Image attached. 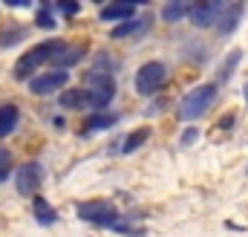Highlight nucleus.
<instances>
[{
  "label": "nucleus",
  "instance_id": "7",
  "mask_svg": "<svg viewBox=\"0 0 248 237\" xmlns=\"http://www.w3.org/2000/svg\"><path fill=\"white\" fill-rule=\"evenodd\" d=\"M66 81H69V72H66V69H49V72L35 75V78L29 81V90H32L35 96H49V93L61 90Z\"/></svg>",
  "mask_w": 248,
  "mask_h": 237
},
{
  "label": "nucleus",
  "instance_id": "6",
  "mask_svg": "<svg viewBox=\"0 0 248 237\" xmlns=\"http://www.w3.org/2000/svg\"><path fill=\"white\" fill-rule=\"evenodd\" d=\"M222 12H225V3H219V0H208V3H196V6H190V20H193V26H199V29H205V26H217L219 23V17H222Z\"/></svg>",
  "mask_w": 248,
  "mask_h": 237
},
{
  "label": "nucleus",
  "instance_id": "17",
  "mask_svg": "<svg viewBox=\"0 0 248 237\" xmlns=\"http://www.w3.org/2000/svg\"><path fill=\"white\" fill-rule=\"evenodd\" d=\"M147 26H150V20H127V23H122V26L113 29V38H124V35L141 32V29H147Z\"/></svg>",
  "mask_w": 248,
  "mask_h": 237
},
{
  "label": "nucleus",
  "instance_id": "14",
  "mask_svg": "<svg viewBox=\"0 0 248 237\" xmlns=\"http://www.w3.org/2000/svg\"><path fill=\"white\" fill-rule=\"evenodd\" d=\"M147 139H150V127H139V130H133V133L124 139L119 151H122V153H133V151H136V148H141Z\"/></svg>",
  "mask_w": 248,
  "mask_h": 237
},
{
  "label": "nucleus",
  "instance_id": "13",
  "mask_svg": "<svg viewBox=\"0 0 248 237\" xmlns=\"http://www.w3.org/2000/svg\"><path fill=\"white\" fill-rule=\"evenodd\" d=\"M240 17H243V3H231V6H225V12H222L217 29H219V32H231V29L240 23Z\"/></svg>",
  "mask_w": 248,
  "mask_h": 237
},
{
  "label": "nucleus",
  "instance_id": "25",
  "mask_svg": "<svg viewBox=\"0 0 248 237\" xmlns=\"http://www.w3.org/2000/svg\"><path fill=\"white\" fill-rule=\"evenodd\" d=\"M246 102H248V84H246Z\"/></svg>",
  "mask_w": 248,
  "mask_h": 237
},
{
  "label": "nucleus",
  "instance_id": "19",
  "mask_svg": "<svg viewBox=\"0 0 248 237\" xmlns=\"http://www.w3.org/2000/svg\"><path fill=\"white\" fill-rule=\"evenodd\" d=\"M12 153L6 151V148H0V182H6L9 179V174H12Z\"/></svg>",
  "mask_w": 248,
  "mask_h": 237
},
{
  "label": "nucleus",
  "instance_id": "22",
  "mask_svg": "<svg viewBox=\"0 0 248 237\" xmlns=\"http://www.w3.org/2000/svg\"><path fill=\"white\" fill-rule=\"evenodd\" d=\"M23 35H26L23 29H15V32H3V35H0V47H6V44H15V41H20Z\"/></svg>",
  "mask_w": 248,
  "mask_h": 237
},
{
  "label": "nucleus",
  "instance_id": "10",
  "mask_svg": "<svg viewBox=\"0 0 248 237\" xmlns=\"http://www.w3.org/2000/svg\"><path fill=\"white\" fill-rule=\"evenodd\" d=\"M20 121V110L15 104H0V139H6Z\"/></svg>",
  "mask_w": 248,
  "mask_h": 237
},
{
  "label": "nucleus",
  "instance_id": "16",
  "mask_svg": "<svg viewBox=\"0 0 248 237\" xmlns=\"http://www.w3.org/2000/svg\"><path fill=\"white\" fill-rule=\"evenodd\" d=\"M116 121H119L116 113H95L87 118V130H104V127H113Z\"/></svg>",
  "mask_w": 248,
  "mask_h": 237
},
{
  "label": "nucleus",
  "instance_id": "1",
  "mask_svg": "<svg viewBox=\"0 0 248 237\" xmlns=\"http://www.w3.org/2000/svg\"><path fill=\"white\" fill-rule=\"evenodd\" d=\"M75 214H78L81 220L93 223V226H101V229H113V232H119V235H139L136 229H130V226L124 223L122 217H119V211H116L110 203H104V200L78 203V205H75Z\"/></svg>",
  "mask_w": 248,
  "mask_h": 237
},
{
  "label": "nucleus",
  "instance_id": "5",
  "mask_svg": "<svg viewBox=\"0 0 248 237\" xmlns=\"http://www.w3.org/2000/svg\"><path fill=\"white\" fill-rule=\"evenodd\" d=\"M165 78H168L165 64H162V61H147V64L136 72V90H139V96H153V93L165 84Z\"/></svg>",
  "mask_w": 248,
  "mask_h": 237
},
{
  "label": "nucleus",
  "instance_id": "24",
  "mask_svg": "<svg viewBox=\"0 0 248 237\" xmlns=\"http://www.w3.org/2000/svg\"><path fill=\"white\" fill-rule=\"evenodd\" d=\"M193 139H196V130H187L185 136H182V142H185V145H190Z\"/></svg>",
  "mask_w": 248,
  "mask_h": 237
},
{
  "label": "nucleus",
  "instance_id": "8",
  "mask_svg": "<svg viewBox=\"0 0 248 237\" xmlns=\"http://www.w3.org/2000/svg\"><path fill=\"white\" fill-rule=\"evenodd\" d=\"M41 179H44V168H41L38 162H29V165H23V168L17 171L15 185H17V191H20L23 197H32V194L41 188Z\"/></svg>",
  "mask_w": 248,
  "mask_h": 237
},
{
  "label": "nucleus",
  "instance_id": "23",
  "mask_svg": "<svg viewBox=\"0 0 248 237\" xmlns=\"http://www.w3.org/2000/svg\"><path fill=\"white\" fill-rule=\"evenodd\" d=\"M58 12H63V15H75V12H78V3H58Z\"/></svg>",
  "mask_w": 248,
  "mask_h": 237
},
{
  "label": "nucleus",
  "instance_id": "15",
  "mask_svg": "<svg viewBox=\"0 0 248 237\" xmlns=\"http://www.w3.org/2000/svg\"><path fill=\"white\" fill-rule=\"evenodd\" d=\"M185 15H190V6H187V3H179V0H176V3H168V6L162 9V17H165L168 23H176V20H182Z\"/></svg>",
  "mask_w": 248,
  "mask_h": 237
},
{
  "label": "nucleus",
  "instance_id": "18",
  "mask_svg": "<svg viewBox=\"0 0 248 237\" xmlns=\"http://www.w3.org/2000/svg\"><path fill=\"white\" fill-rule=\"evenodd\" d=\"M63 107H87V90H69L61 96Z\"/></svg>",
  "mask_w": 248,
  "mask_h": 237
},
{
  "label": "nucleus",
  "instance_id": "20",
  "mask_svg": "<svg viewBox=\"0 0 248 237\" xmlns=\"http://www.w3.org/2000/svg\"><path fill=\"white\" fill-rule=\"evenodd\" d=\"M240 58H243V52H240V50H237V52H231V55L225 58V64H222V72H219V78H222V81H225V78H231V72H234V64H237Z\"/></svg>",
  "mask_w": 248,
  "mask_h": 237
},
{
  "label": "nucleus",
  "instance_id": "3",
  "mask_svg": "<svg viewBox=\"0 0 248 237\" xmlns=\"http://www.w3.org/2000/svg\"><path fill=\"white\" fill-rule=\"evenodd\" d=\"M217 99V84H199L187 93L185 99L179 102V118L182 121H196L199 116L208 113V107Z\"/></svg>",
  "mask_w": 248,
  "mask_h": 237
},
{
  "label": "nucleus",
  "instance_id": "9",
  "mask_svg": "<svg viewBox=\"0 0 248 237\" xmlns=\"http://www.w3.org/2000/svg\"><path fill=\"white\" fill-rule=\"evenodd\" d=\"M84 52H87V44H66L63 52L55 58V69H66V67L78 64V61L84 58Z\"/></svg>",
  "mask_w": 248,
  "mask_h": 237
},
{
  "label": "nucleus",
  "instance_id": "2",
  "mask_svg": "<svg viewBox=\"0 0 248 237\" xmlns=\"http://www.w3.org/2000/svg\"><path fill=\"white\" fill-rule=\"evenodd\" d=\"M63 41H44V44H38V47H32L29 52H23L20 58H17V64H15V78H35L32 72L38 69V67H44V64H55V58L63 52Z\"/></svg>",
  "mask_w": 248,
  "mask_h": 237
},
{
  "label": "nucleus",
  "instance_id": "11",
  "mask_svg": "<svg viewBox=\"0 0 248 237\" xmlns=\"http://www.w3.org/2000/svg\"><path fill=\"white\" fill-rule=\"evenodd\" d=\"M32 211H35V220H38L41 226H52V223L58 220L55 208H52L44 197H35V200H32Z\"/></svg>",
  "mask_w": 248,
  "mask_h": 237
},
{
  "label": "nucleus",
  "instance_id": "12",
  "mask_svg": "<svg viewBox=\"0 0 248 237\" xmlns=\"http://www.w3.org/2000/svg\"><path fill=\"white\" fill-rule=\"evenodd\" d=\"M133 12H136L133 3H110L101 9V20H122L124 23L127 17H133Z\"/></svg>",
  "mask_w": 248,
  "mask_h": 237
},
{
  "label": "nucleus",
  "instance_id": "4",
  "mask_svg": "<svg viewBox=\"0 0 248 237\" xmlns=\"http://www.w3.org/2000/svg\"><path fill=\"white\" fill-rule=\"evenodd\" d=\"M87 81H90V87H87V107H93V110H104V107L116 99V81H113V75L90 72Z\"/></svg>",
  "mask_w": 248,
  "mask_h": 237
},
{
  "label": "nucleus",
  "instance_id": "21",
  "mask_svg": "<svg viewBox=\"0 0 248 237\" xmlns=\"http://www.w3.org/2000/svg\"><path fill=\"white\" fill-rule=\"evenodd\" d=\"M35 23H38L41 29H52V26H55V17L49 15V6H41V9H38V20H35Z\"/></svg>",
  "mask_w": 248,
  "mask_h": 237
}]
</instances>
